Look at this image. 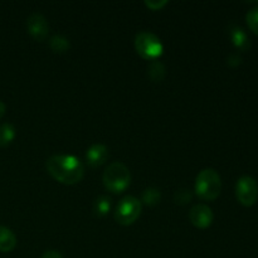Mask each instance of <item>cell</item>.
<instances>
[{"instance_id": "19", "label": "cell", "mask_w": 258, "mask_h": 258, "mask_svg": "<svg viewBox=\"0 0 258 258\" xmlns=\"http://www.w3.org/2000/svg\"><path fill=\"white\" fill-rule=\"evenodd\" d=\"M166 4H168V2H166V0H159V2L158 0H156V2H153V0H146L145 2L146 7H148L149 9L154 10V12H155V10L163 9Z\"/></svg>"}, {"instance_id": "13", "label": "cell", "mask_w": 258, "mask_h": 258, "mask_svg": "<svg viewBox=\"0 0 258 258\" xmlns=\"http://www.w3.org/2000/svg\"><path fill=\"white\" fill-rule=\"evenodd\" d=\"M49 47L54 53H66L70 49V40L64 35H53L49 39Z\"/></svg>"}, {"instance_id": "22", "label": "cell", "mask_w": 258, "mask_h": 258, "mask_svg": "<svg viewBox=\"0 0 258 258\" xmlns=\"http://www.w3.org/2000/svg\"><path fill=\"white\" fill-rule=\"evenodd\" d=\"M5 110H7V106H5L4 102H2V101H0V118H2L3 116H4Z\"/></svg>"}, {"instance_id": "14", "label": "cell", "mask_w": 258, "mask_h": 258, "mask_svg": "<svg viewBox=\"0 0 258 258\" xmlns=\"http://www.w3.org/2000/svg\"><path fill=\"white\" fill-rule=\"evenodd\" d=\"M15 139V128L12 123L5 122L0 125V146H8Z\"/></svg>"}, {"instance_id": "3", "label": "cell", "mask_w": 258, "mask_h": 258, "mask_svg": "<svg viewBox=\"0 0 258 258\" xmlns=\"http://www.w3.org/2000/svg\"><path fill=\"white\" fill-rule=\"evenodd\" d=\"M102 181L105 188L111 193H122L130 186L131 174L125 164L120 161L110 164L105 169L102 175Z\"/></svg>"}, {"instance_id": "11", "label": "cell", "mask_w": 258, "mask_h": 258, "mask_svg": "<svg viewBox=\"0 0 258 258\" xmlns=\"http://www.w3.org/2000/svg\"><path fill=\"white\" fill-rule=\"evenodd\" d=\"M17 246V237L13 233L12 229L8 227L0 226V252H7L13 251Z\"/></svg>"}, {"instance_id": "12", "label": "cell", "mask_w": 258, "mask_h": 258, "mask_svg": "<svg viewBox=\"0 0 258 258\" xmlns=\"http://www.w3.org/2000/svg\"><path fill=\"white\" fill-rule=\"evenodd\" d=\"M148 76L153 82H161L165 77V67L159 59L151 60L148 66Z\"/></svg>"}, {"instance_id": "17", "label": "cell", "mask_w": 258, "mask_h": 258, "mask_svg": "<svg viewBox=\"0 0 258 258\" xmlns=\"http://www.w3.org/2000/svg\"><path fill=\"white\" fill-rule=\"evenodd\" d=\"M246 22L249 29L258 35V7L252 8L246 14Z\"/></svg>"}, {"instance_id": "18", "label": "cell", "mask_w": 258, "mask_h": 258, "mask_svg": "<svg viewBox=\"0 0 258 258\" xmlns=\"http://www.w3.org/2000/svg\"><path fill=\"white\" fill-rule=\"evenodd\" d=\"M191 199H193V194L188 189H180V190H178L174 194V201H175V203L181 204V206L188 204L189 202H191Z\"/></svg>"}, {"instance_id": "20", "label": "cell", "mask_w": 258, "mask_h": 258, "mask_svg": "<svg viewBox=\"0 0 258 258\" xmlns=\"http://www.w3.org/2000/svg\"><path fill=\"white\" fill-rule=\"evenodd\" d=\"M241 63V57L237 54H232L228 57V64L232 66V67H236Z\"/></svg>"}, {"instance_id": "6", "label": "cell", "mask_w": 258, "mask_h": 258, "mask_svg": "<svg viewBox=\"0 0 258 258\" xmlns=\"http://www.w3.org/2000/svg\"><path fill=\"white\" fill-rule=\"evenodd\" d=\"M237 201L243 207H253L258 201V184L254 178L249 175L241 176L236 184Z\"/></svg>"}, {"instance_id": "5", "label": "cell", "mask_w": 258, "mask_h": 258, "mask_svg": "<svg viewBox=\"0 0 258 258\" xmlns=\"http://www.w3.org/2000/svg\"><path fill=\"white\" fill-rule=\"evenodd\" d=\"M143 204L138 198L127 196L120 201L115 211V219L121 226H130L140 217Z\"/></svg>"}, {"instance_id": "8", "label": "cell", "mask_w": 258, "mask_h": 258, "mask_svg": "<svg viewBox=\"0 0 258 258\" xmlns=\"http://www.w3.org/2000/svg\"><path fill=\"white\" fill-rule=\"evenodd\" d=\"M213 212L206 204H196L189 212V221L196 228L206 229L213 223Z\"/></svg>"}, {"instance_id": "2", "label": "cell", "mask_w": 258, "mask_h": 258, "mask_svg": "<svg viewBox=\"0 0 258 258\" xmlns=\"http://www.w3.org/2000/svg\"><path fill=\"white\" fill-rule=\"evenodd\" d=\"M194 190L197 196L203 201H216L222 190L221 176L214 169H203L197 175Z\"/></svg>"}, {"instance_id": "9", "label": "cell", "mask_w": 258, "mask_h": 258, "mask_svg": "<svg viewBox=\"0 0 258 258\" xmlns=\"http://www.w3.org/2000/svg\"><path fill=\"white\" fill-rule=\"evenodd\" d=\"M108 158H110V151H108L107 146L102 145V144H93L86 151V161L92 168H98V166L103 165L108 160Z\"/></svg>"}, {"instance_id": "15", "label": "cell", "mask_w": 258, "mask_h": 258, "mask_svg": "<svg viewBox=\"0 0 258 258\" xmlns=\"http://www.w3.org/2000/svg\"><path fill=\"white\" fill-rule=\"evenodd\" d=\"M161 193L156 188H148L143 191L141 196V202L149 207H154L160 203Z\"/></svg>"}, {"instance_id": "21", "label": "cell", "mask_w": 258, "mask_h": 258, "mask_svg": "<svg viewBox=\"0 0 258 258\" xmlns=\"http://www.w3.org/2000/svg\"><path fill=\"white\" fill-rule=\"evenodd\" d=\"M40 258H63V257L58 251H47L43 253V256Z\"/></svg>"}, {"instance_id": "10", "label": "cell", "mask_w": 258, "mask_h": 258, "mask_svg": "<svg viewBox=\"0 0 258 258\" xmlns=\"http://www.w3.org/2000/svg\"><path fill=\"white\" fill-rule=\"evenodd\" d=\"M229 34H231L232 43H233L237 49L242 50V52H246V50L249 49V47H251L249 38L241 27L232 25L231 29H229Z\"/></svg>"}, {"instance_id": "16", "label": "cell", "mask_w": 258, "mask_h": 258, "mask_svg": "<svg viewBox=\"0 0 258 258\" xmlns=\"http://www.w3.org/2000/svg\"><path fill=\"white\" fill-rule=\"evenodd\" d=\"M111 211V198L107 196H100L95 201V206H93V212L97 216L103 217Z\"/></svg>"}, {"instance_id": "7", "label": "cell", "mask_w": 258, "mask_h": 258, "mask_svg": "<svg viewBox=\"0 0 258 258\" xmlns=\"http://www.w3.org/2000/svg\"><path fill=\"white\" fill-rule=\"evenodd\" d=\"M28 33L33 37V39L38 42H43L47 39L49 34V24L45 17L40 13H33L27 19Z\"/></svg>"}, {"instance_id": "4", "label": "cell", "mask_w": 258, "mask_h": 258, "mask_svg": "<svg viewBox=\"0 0 258 258\" xmlns=\"http://www.w3.org/2000/svg\"><path fill=\"white\" fill-rule=\"evenodd\" d=\"M135 49L146 60H156L163 54L164 45L160 38L150 32H140L135 37Z\"/></svg>"}, {"instance_id": "1", "label": "cell", "mask_w": 258, "mask_h": 258, "mask_svg": "<svg viewBox=\"0 0 258 258\" xmlns=\"http://www.w3.org/2000/svg\"><path fill=\"white\" fill-rule=\"evenodd\" d=\"M49 175L59 183L73 185L80 183L85 176L82 161L73 155H53L45 163Z\"/></svg>"}]
</instances>
